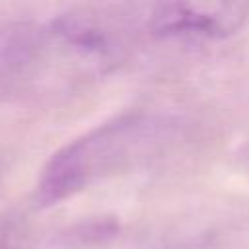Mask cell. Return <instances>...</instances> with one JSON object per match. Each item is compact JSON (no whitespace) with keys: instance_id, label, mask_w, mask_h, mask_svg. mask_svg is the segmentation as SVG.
<instances>
[{"instance_id":"6da1fadb","label":"cell","mask_w":249,"mask_h":249,"mask_svg":"<svg viewBox=\"0 0 249 249\" xmlns=\"http://www.w3.org/2000/svg\"><path fill=\"white\" fill-rule=\"evenodd\" d=\"M173 123L134 113L105 123L68 142L45 163L35 189L39 206L58 204L89 185L156 158L173 138Z\"/></svg>"},{"instance_id":"7a4b0ae2","label":"cell","mask_w":249,"mask_h":249,"mask_svg":"<svg viewBox=\"0 0 249 249\" xmlns=\"http://www.w3.org/2000/svg\"><path fill=\"white\" fill-rule=\"evenodd\" d=\"M249 19V4L243 2H163L154 6L148 29L156 37L226 39L237 33Z\"/></svg>"},{"instance_id":"3957f363","label":"cell","mask_w":249,"mask_h":249,"mask_svg":"<svg viewBox=\"0 0 249 249\" xmlns=\"http://www.w3.org/2000/svg\"><path fill=\"white\" fill-rule=\"evenodd\" d=\"M33 31L0 29V72L25 62L33 51Z\"/></svg>"},{"instance_id":"277c9868","label":"cell","mask_w":249,"mask_h":249,"mask_svg":"<svg viewBox=\"0 0 249 249\" xmlns=\"http://www.w3.org/2000/svg\"><path fill=\"white\" fill-rule=\"evenodd\" d=\"M243 156L249 160V144H247V148H245V152H243Z\"/></svg>"},{"instance_id":"5b68a950","label":"cell","mask_w":249,"mask_h":249,"mask_svg":"<svg viewBox=\"0 0 249 249\" xmlns=\"http://www.w3.org/2000/svg\"><path fill=\"white\" fill-rule=\"evenodd\" d=\"M0 249H14V247H10V245H2V243H0Z\"/></svg>"}]
</instances>
